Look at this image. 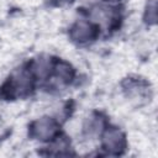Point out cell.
<instances>
[{
    "label": "cell",
    "mask_w": 158,
    "mask_h": 158,
    "mask_svg": "<svg viewBox=\"0 0 158 158\" xmlns=\"http://www.w3.org/2000/svg\"><path fill=\"white\" fill-rule=\"evenodd\" d=\"M30 63L37 83L41 81V85L48 91L60 90L68 86L75 77L74 67L62 58L41 57L38 59H31Z\"/></svg>",
    "instance_id": "1"
},
{
    "label": "cell",
    "mask_w": 158,
    "mask_h": 158,
    "mask_svg": "<svg viewBox=\"0 0 158 158\" xmlns=\"http://www.w3.org/2000/svg\"><path fill=\"white\" fill-rule=\"evenodd\" d=\"M37 85V78L30 60L14 69L0 85V99L14 101L30 96Z\"/></svg>",
    "instance_id": "2"
},
{
    "label": "cell",
    "mask_w": 158,
    "mask_h": 158,
    "mask_svg": "<svg viewBox=\"0 0 158 158\" xmlns=\"http://www.w3.org/2000/svg\"><path fill=\"white\" fill-rule=\"evenodd\" d=\"M60 123L51 117L43 116L32 121L28 126V137L41 142H52L60 135Z\"/></svg>",
    "instance_id": "3"
},
{
    "label": "cell",
    "mask_w": 158,
    "mask_h": 158,
    "mask_svg": "<svg viewBox=\"0 0 158 158\" xmlns=\"http://www.w3.org/2000/svg\"><path fill=\"white\" fill-rule=\"evenodd\" d=\"M127 148L126 135L116 126L105 123L101 130V149L109 156H121Z\"/></svg>",
    "instance_id": "4"
},
{
    "label": "cell",
    "mask_w": 158,
    "mask_h": 158,
    "mask_svg": "<svg viewBox=\"0 0 158 158\" xmlns=\"http://www.w3.org/2000/svg\"><path fill=\"white\" fill-rule=\"evenodd\" d=\"M100 36V25L86 19L77 20L69 28V37L78 44H86L96 41Z\"/></svg>",
    "instance_id": "5"
},
{
    "label": "cell",
    "mask_w": 158,
    "mask_h": 158,
    "mask_svg": "<svg viewBox=\"0 0 158 158\" xmlns=\"http://www.w3.org/2000/svg\"><path fill=\"white\" fill-rule=\"evenodd\" d=\"M143 21L147 25H156L157 22V0H148L144 14H143Z\"/></svg>",
    "instance_id": "6"
},
{
    "label": "cell",
    "mask_w": 158,
    "mask_h": 158,
    "mask_svg": "<svg viewBox=\"0 0 158 158\" xmlns=\"http://www.w3.org/2000/svg\"><path fill=\"white\" fill-rule=\"evenodd\" d=\"M75 0H49V4L52 6H64V5H68V4H72L74 2Z\"/></svg>",
    "instance_id": "7"
},
{
    "label": "cell",
    "mask_w": 158,
    "mask_h": 158,
    "mask_svg": "<svg viewBox=\"0 0 158 158\" xmlns=\"http://www.w3.org/2000/svg\"><path fill=\"white\" fill-rule=\"evenodd\" d=\"M104 1H120V0H104Z\"/></svg>",
    "instance_id": "8"
}]
</instances>
